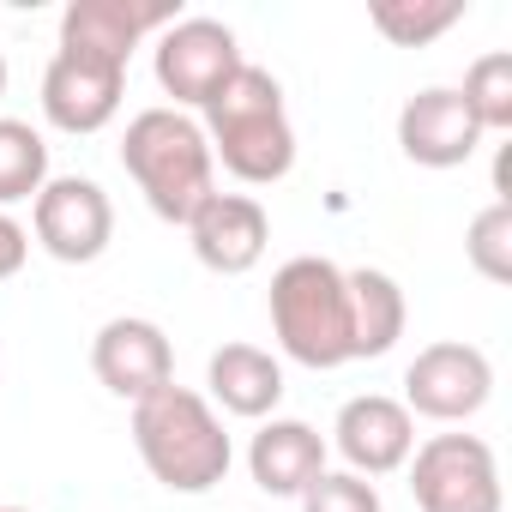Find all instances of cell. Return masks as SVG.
<instances>
[{"label": "cell", "instance_id": "20", "mask_svg": "<svg viewBox=\"0 0 512 512\" xmlns=\"http://www.w3.org/2000/svg\"><path fill=\"white\" fill-rule=\"evenodd\" d=\"M464 109L476 115L482 133H512V55L506 49H488L470 61L464 85H458Z\"/></svg>", "mask_w": 512, "mask_h": 512}, {"label": "cell", "instance_id": "23", "mask_svg": "<svg viewBox=\"0 0 512 512\" xmlns=\"http://www.w3.org/2000/svg\"><path fill=\"white\" fill-rule=\"evenodd\" d=\"M25 260H31V229H25L13 211H0V284L19 278Z\"/></svg>", "mask_w": 512, "mask_h": 512}, {"label": "cell", "instance_id": "4", "mask_svg": "<svg viewBox=\"0 0 512 512\" xmlns=\"http://www.w3.org/2000/svg\"><path fill=\"white\" fill-rule=\"evenodd\" d=\"M272 338L290 362L314 368V374H332L350 356V284H344V266L320 260V253H296L272 272Z\"/></svg>", "mask_w": 512, "mask_h": 512}, {"label": "cell", "instance_id": "15", "mask_svg": "<svg viewBox=\"0 0 512 512\" xmlns=\"http://www.w3.org/2000/svg\"><path fill=\"white\" fill-rule=\"evenodd\" d=\"M247 470L260 482V494L302 500L308 482H320V470H326V434L296 422V416H272L247 440Z\"/></svg>", "mask_w": 512, "mask_h": 512}, {"label": "cell", "instance_id": "8", "mask_svg": "<svg viewBox=\"0 0 512 512\" xmlns=\"http://www.w3.org/2000/svg\"><path fill=\"white\" fill-rule=\"evenodd\" d=\"M494 398V362L476 344H428L404 368V410L428 422H470Z\"/></svg>", "mask_w": 512, "mask_h": 512}, {"label": "cell", "instance_id": "18", "mask_svg": "<svg viewBox=\"0 0 512 512\" xmlns=\"http://www.w3.org/2000/svg\"><path fill=\"white\" fill-rule=\"evenodd\" d=\"M49 181V139L31 121L0 115V211L37 199Z\"/></svg>", "mask_w": 512, "mask_h": 512}, {"label": "cell", "instance_id": "13", "mask_svg": "<svg viewBox=\"0 0 512 512\" xmlns=\"http://www.w3.org/2000/svg\"><path fill=\"white\" fill-rule=\"evenodd\" d=\"M332 446L350 464V476H392L416 452V416L386 392H362V398H350L338 410Z\"/></svg>", "mask_w": 512, "mask_h": 512}, {"label": "cell", "instance_id": "17", "mask_svg": "<svg viewBox=\"0 0 512 512\" xmlns=\"http://www.w3.org/2000/svg\"><path fill=\"white\" fill-rule=\"evenodd\" d=\"M344 284H350V356L356 362L386 356L404 338V320H410L398 278L374 272V266H356V272H344Z\"/></svg>", "mask_w": 512, "mask_h": 512}, {"label": "cell", "instance_id": "14", "mask_svg": "<svg viewBox=\"0 0 512 512\" xmlns=\"http://www.w3.org/2000/svg\"><path fill=\"white\" fill-rule=\"evenodd\" d=\"M175 19H181L175 0H73V7L61 13V49H79V55L127 67V55L151 31L163 37Z\"/></svg>", "mask_w": 512, "mask_h": 512}, {"label": "cell", "instance_id": "10", "mask_svg": "<svg viewBox=\"0 0 512 512\" xmlns=\"http://www.w3.org/2000/svg\"><path fill=\"white\" fill-rule=\"evenodd\" d=\"M91 374L103 380V392L139 404V398H151V392H163L175 380V344H169V332L157 320L115 314L91 338Z\"/></svg>", "mask_w": 512, "mask_h": 512}, {"label": "cell", "instance_id": "19", "mask_svg": "<svg viewBox=\"0 0 512 512\" xmlns=\"http://www.w3.org/2000/svg\"><path fill=\"white\" fill-rule=\"evenodd\" d=\"M464 19V0H374L368 25L392 43V49H422L434 37H446Z\"/></svg>", "mask_w": 512, "mask_h": 512}, {"label": "cell", "instance_id": "12", "mask_svg": "<svg viewBox=\"0 0 512 512\" xmlns=\"http://www.w3.org/2000/svg\"><path fill=\"white\" fill-rule=\"evenodd\" d=\"M482 139L488 133L464 109L458 85H428L398 109V151L416 169H458V163H470L482 151Z\"/></svg>", "mask_w": 512, "mask_h": 512}, {"label": "cell", "instance_id": "7", "mask_svg": "<svg viewBox=\"0 0 512 512\" xmlns=\"http://www.w3.org/2000/svg\"><path fill=\"white\" fill-rule=\"evenodd\" d=\"M157 85L163 97H175V109H205L235 73H241V43L223 19H175L157 37Z\"/></svg>", "mask_w": 512, "mask_h": 512}, {"label": "cell", "instance_id": "9", "mask_svg": "<svg viewBox=\"0 0 512 512\" xmlns=\"http://www.w3.org/2000/svg\"><path fill=\"white\" fill-rule=\"evenodd\" d=\"M121 97H127V67L79 55V49H55L43 73V121L55 133H73V139L103 133L121 115Z\"/></svg>", "mask_w": 512, "mask_h": 512}, {"label": "cell", "instance_id": "1", "mask_svg": "<svg viewBox=\"0 0 512 512\" xmlns=\"http://www.w3.org/2000/svg\"><path fill=\"white\" fill-rule=\"evenodd\" d=\"M199 133L211 145V163H223L247 187H272L296 169V127L284 109V85L253 61H241V73L205 103Z\"/></svg>", "mask_w": 512, "mask_h": 512}, {"label": "cell", "instance_id": "11", "mask_svg": "<svg viewBox=\"0 0 512 512\" xmlns=\"http://www.w3.org/2000/svg\"><path fill=\"white\" fill-rule=\"evenodd\" d=\"M187 241L193 260L217 278H241L266 260L272 247V217L253 193H211L193 217H187Z\"/></svg>", "mask_w": 512, "mask_h": 512}, {"label": "cell", "instance_id": "22", "mask_svg": "<svg viewBox=\"0 0 512 512\" xmlns=\"http://www.w3.org/2000/svg\"><path fill=\"white\" fill-rule=\"evenodd\" d=\"M302 512H386V506H380V488L368 476L320 470V482H308V494H302Z\"/></svg>", "mask_w": 512, "mask_h": 512}, {"label": "cell", "instance_id": "24", "mask_svg": "<svg viewBox=\"0 0 512 512\" xmlns=\"http://www.w3.org/2000/svg\"><path fill=\"white\" fill-rule=\"evenodd\" d=\"M0 97H7V55H0Z\"/></svg>", "mask_w": 512, "mask_h": 512}, {"label": "cell", "instance_id": "5", "mask_svg": "<svg viewBox=\"0 0 512 512\" xmlns=\"http://www.w3.org/2000/svg\"><path fill=\"white\" fill-rule=\"evenodd\" d=\"M416 512H500V458L482 434H434L410 452Z\"/></svg>", "mask_w": 512, "mask_h": 512}, {"label": "cell", "instance_id": "21", "mask_svg": "<svg viewBox=\"0 0 512 512\" xmlns=\"http://www.w3.org/2000/svg\"><path fill=\"white\" fill-rule=\"evenodd\" d=\"M464 260L488 278V284H512V205H482L464 229Z\"/></svg>", "mask_w": 512, "mask_h": 512}, {"label": "cell", "instance_id": "2", "mask_svg": "<svg viewBox=\"0 0 512 512\" xmlns=\"http://www.w3.org/2000/svg\"><path fill=\"white\" fill-rule=\"evenodd\" d=\"M133 446L169 494H211L235 464V446H229L211 398H199L193 386H175V380L133 404Z\"/></svg>", "mask_w": 512, "mask_h": 512}, {"label": "cell", "instance_id": "16", "mask_svg": "<svg viewBox=\"0 0 512 512\" xmlns=\"http://www.w3.org/2000/svg\"><path fill=\"white\" fill-rule=\"evenodd\" d=\"M205 386H211V398H217L229 416L266 422V416H278V404H284V362H278L272 350H260V344H223V350H211V362H205Z\"/></svg>", "mask_w": 512, "mask_h": 512}, {"label": "cell", "instance_id": "25", "mask_svg": "<svg viewBox=\"0 0 512 512\" xmlns=\"http://www.w3.org/2000/svg\"><path fill=\"white\" fill-rule=\"evenodd\" d=\"M0 512H25V506H0Z\"/></svg>", "mask_w": 512, "mask_h": 512}, {"label": "cell", "instance_id": "6", "mask_svg": "<svg viewBox=\"0 0 512 512\" xmlns=\"http://www.w3.org/2000/svg\"><path fill=\"white\" fill-rule=\"evenodd\" d=\"M31 235L49 260L91 266L115 241V205L91 175H49L43 193L31 199Z\"/></svg>", "mask_w": 512, "mask_h": 512}, {"label": "cell", "instance_id": "3", "mask_svg": "<svg viewBox=\"0 0 512 512\" xmlns=\"http://www.w3.org/2000/svg\"><path fill=\"white\" fill-rule=\"evenodd\" d=\"M121 169L145 193V205L163 223H181L217 193V163L193 115L181 109H139L121 133Z\"/></svg>", "mask_w": 512, "mask_h": 512}]
</instances>
